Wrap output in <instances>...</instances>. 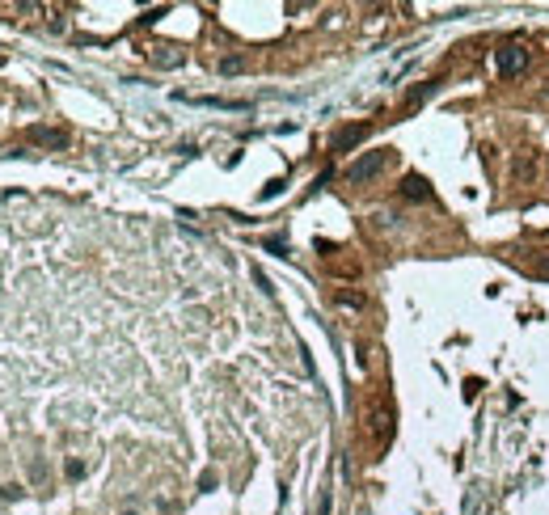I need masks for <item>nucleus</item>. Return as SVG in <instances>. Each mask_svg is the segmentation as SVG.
I'll list each match as a JSON object with an SVG mask.
<instances>
[{"instance_id": "13", "label": "nucleus", "mask_w": 549, "mask_h": 515, "mask_svg": "<svg viewBox=\"0 0 549 515\" xmlns=\"http://www.w3.org/2000/svg\"><path fill=\"white\" fill-rule=\"evenodd\" d=\"M211 486H216V473H211V469H207V473H203V478H199V490H211Z\"/></svg>"}, {"instance_id": "3", "label": "nucleus", "mask_w": 549, "mask_h": 515, "mask_svg": "<svg viewBox=\"0 0 549 515\" xmlns=\"http://www.w3.org/2000/svg\"><path fill=\"white\" fill-rule=\"evenodd\" d=\"M368 131H372V123H351V127H338V131H334V139H330V148H334V152H347V148H355L359 139H368Z\"/></svg>"}, {"instance_id": "5", "label": "nucleus", "mask_w": 549, "mask_h": 515, "mask_svg": "<svg viewBox=\"0 0 549 515\" xmlns=\"http://www.w3.org/2000/svg\"><path fill=\"white\" fill-rule=\"evenodd\" d=\"M402 194L419 203V199H427V194H431V182H427L423 173H406V178H402Z\"/></svg>"}, {"instance_id": "4", "label": "nucleus", "mask_w": 549, "mask_h": 515, "mask_svg": "<svg viewBox=\"0 0 549 515\" xmlns=\"http://www.w3.org/2000/svg\"><path fill=\"white\" fill-rule=\"evenodd\" d=\"M148 59H152L156 68H182V63H186V55H182L178 46H152Z\"/></svg>"}, {"instance_id": "2", "label": "nucleus", "mask_w": 549, "mask_h": 515, "mask_svg": "<svg viewBox=\"0 0 549 515\" xmlns=\"http://www.w3.org/2000/svg\"><path fill=\"white\" fill-rule=\"evenodd\" d=\"M389 156H393L389 148H372V152H364L359 161H351L347 178H351V182H372V178H376V173H381V169L389 165Z\"/></svg>"}, {"instance_id": "14", "label": "nucleus", "mask_w": 549, "mask_h": 515, "mask_svg": "<svg viewBox=\"0 0 549 515\" xmlns=\"http://www.w3.org/2000/svg\"><path fill=\"white\" fill-rule=\"evenodd\" d=\"M127 515H135V511H127Z\"/></svg>"}, {"instance_id": "7", "label": "nucleus", "mask_w": 549, "mask_h": 515, "mask_svg": "<svg viewBox=\"0 0 549 515\" xmlns=\"http://www.w3.org/2000/svg\"><path fill=\"white\" fill-rule=\"evenodd\" d=\"M436 89H440V80H427V85H414V89H410V97H406V101H410V106H419V101H423V97H431V93H436Z\"/></svg>"}, {"instance_id": "1", "label": "nucleus", "mask_w": 549, "mask_h": 515, "mask_svg": "<svg viewBox=\"0 0 549 515\" xmlns=\"http://www.w3.org/2000/svg\"><path fill=\"white\" fill-rule=\"evenodd\" d=\"M524 68H529V46L524 42H503L495 51V72L499 76H520Z\"/></svg>"}, {"instance_id": "8", "label": "nucleus", "mask_w": 549, "mask_h": 515, "mask_svg": "<svg viewBox=\"0 0 549 515\" xmlns=\"http://www.w3.org/2000/svg\"><path fill=\"white\" fill-rule=\"evenodd\" d=\"M241 68H245V55H224V59H220V72H224V76H237Z\"/></svg>"}, {"instance_id": "12", "label": "nucleus", "mask_w": 549, "mask_h": 515, "mask_svg": "<svg viewBox=\"0 0 549 515\" xmlns=\"http://www.w3.org/2000/svg\"><path fill=\"white\" fill-rule=\"evenodd\" d=\"M8 499H21V486H0V503H8Z\"/></svg>"}, {"instance_id": "11", "label": "nucleus", "mask_w": 549, "mask_h": 515, "mask_svg": "<svg viewBox=\"0 0 549 515\" xmlns=\"http://www.w3.org/2000/svg\"><path fill=\"white\" fill-rule=\"evenodd\" d=\"M63 473H68V482H80V478H85V465H80V461H68Z\"/></svg>"}, {"instance_id": "6", "label": "nucleus", "mask_w": 549, "mask_h": 515, "mask_svg": "<svg viewBox=\"0 0 549 515\" xmlns=\"http://www.w3.org/2000/svg\"><path fill=\"white\" fill-rule=\"evenodd\" d=\"M30 139L51 144V148H63V144H68V135H63V131H47V127H34V131H30Z\"/></svg>"}, {"instance_id": "10", "label": "nucleus", "mask_w": 549, "mask_h": 515, "mask_svg": "<svg viewBox=\"0 0 549 515\" xmlns=\"http://www.w3.org/2000/svg\"><path fill=\"white\" fill-rule=\"evenodd\" d=\"M533 271H537L541 279H549V249H541V254L533 258Z\"/></svg>"}, {"instance_id": "9", "label": "nucleus", "mask_w": 549, "mask_h": 515, "mask_svg": "<svg viewBox=\"0 0 549 515\" xmlns=\"http://www.w3.org/2000/svg\"><path fill=\"white\" fill-rule=\"evenodd\" d=\"M266 249H271L275 258H288V241H283V237H266Z\"/></svg>"}]
</instances>
